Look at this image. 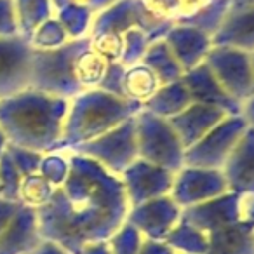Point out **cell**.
<instances>
[{
    "mask_svg": "<svg viewBox=\"0 0 254 254\" xmlns=\"http://www.w3.org/2000/svg\"><path fill=\"white\" fill-rule=\"evenodd\" d=\"M134 117L110 129L105 134L98 136L91 141L80 143L66 152L87 157V159L98 162L101 167H105L108 173L120 176L136 159H139Z\"/></svg>",
    "mask_w": 254,
    "mask_h": 254,
    "instance_id": "cell-7",
    "label": "cell"
},
{
    "mask_svg": "<svg viewBox=\"0 0 254 254\" xmlns=\"http://www.w3.org/2000/svg\"><path fill=\"white\" fill-rule=\"evenodd\" d=\"M160 80L157 75L150 70L146 64L136 63L132 66L126 68V77H124V92L127 99L138 101L145 105L155 91L160 87Z\"/></svg>",
    "mask_w": 254,
    "mask_h": 254,
    "instance_id": "cell-24",
    "label": "cell"
},
{
    "mask_svg": "<svg viewBox=\"0 0 254 254\" xmlns=\"http://www.w3.org/2000/svg\"><path fill=\"white\" fill-rule=\"evenodd\" d=\"M139 254H176L173 247L167 246L164 240H152V239H143L141 249Z\"/></svg>",
    "mask_w": 254,
    "mask_h": 254,
    "instance_id": "cell-42",
    "label": "cell"
},
{
    "mask_svg": "<svg viewBox=\"0 0 254 254\" xmlns=\"http://www.w3.org/2000/svg\"><path fill=\"white\" fill-rule=\"evenodd\" d=\"M39 173L53 185L54 188L61 187L70 173V155L64 150L44 153Z\"/></svg>",
    "mask_w": 254,
    "mask_h": 254,
    "instance_id": "cell-31",
    "label": "cell"
},
{
    "mask_svg": "<svg viewBox=\"0 0 254 254\" xmlns=\"http://www.w3.org/2000/svg\"><path fill=\"white\" fill-rule=\"evenodd\" d=\"M141 110L143 103L119 98L101 89H85L70 99L63 134L54 152L91 141L138 115Z\"/></svg>",
    "mask_w": 254,
    "mask_h": 254,
    "instance_id": "cell-3",
    "label": "cell"
},
{
    "mask_svg": "<svg viewBox=\"0 0 254 254\" xmlns=\"http://www.w3.org/2000/svg\"><path fill=\"white\" fill-rule=\"evenodd\" d=\"M226 191L230 190L221 171L183 166L178 173H174L169 195L181 209H185L216 198Z\"/></svg>",
    "mask_w": 254,
    "mask_h": 254,
    "instance_id": "cell-10",
    "label": "cell"
},
{
    "mask_svg": "<svg viewBox=\"0 0 254 254\" xmlns=\"http://www.w3.org/2000/svg\"><path fill=\"white\" fill-rule=\"evenodd\" d=\"M138 157L150 164L178 173L185 166V148L167 119L141 110L134 117Z\"/></svg>",
    "mask_w": 254,
    "mask_h": 254,
    "instance_id": "cell-6",
    "label": "cell"
},
{
    "mask_svg": "<svg viewBox=\"0 0 254 254\" xmlns=\"http://www.w3.org/2000/svg\"><path fill=\"white\" fill-rule=\"evenodd\" d=\"M247 127L249 124L244 115H226L195 145L185 150V166L221 171Z\"/></svg>",
    "mask_w": 254,
    "mask_h": 254,
    "instance_id": "cell-8",
    "label": "cell"
},
{
    "mask_svg": "<svg viewBox=\"0 0 254 254\" xmlns=\"http://www.w3.org/2000/svg\"><path fill=\"white\" fill-rule=\"evenodd\" d=\"M32 44L23 35L0 37V99L30 87Z\"/></svg>",
    "mask_w": 254,
    "mask_h": 254,
    "instance_id": "cell-11",
    "label": "cell"
},
{
    "mask_svg": "<svg viewBox=\"0 0 254 254\" xmlns=\"http://www.w3.org/2000/svg\"><path fill=\"white\" fill-rule=\"evenodd\" d=\"M30 254H70V253H68L64 247H61L58 242L42 239L39 244H37V247Z\"/></svg>",
    "mask_w": 254,
    "mask_h": 254,
    "instance_id": "cell-43",
    "label": "cell"
},
{
    "mask_svg": "<svg viewBox=\"0 0 254 254\" xmlns=\"http://www.w3.org/2000/svg\"><path fill=\"white\" fill-rule=\"evenodd\" d=\"M204 63L211 68L226 92L242 106L254 96V75L249 53L212 46Z\"/></svg>",
    "mask_w": 254,
    "mask_h": 254,
    "instance_id": "cell-9",
    "label": "cell"
},
{
    "mask_svg": "<svg viewBox=\"0 0 254 254\" xmlns=\"http://www.w3.org/2000/svg\"><path fill=\"white\" fill-rule=\"evenodd\" d=\"M176 254H207L209 235L180 218L173 230L164 239Z\"/></svg>",
    "mask_w": 254,
    "mask_h": 254,
    "instance_id": "cell-25",
    "label": "cell"
},
{
    "mask_svg": "<svg viewBox=\"0 0 254 254\" xmlns=\"http://www.w3.org/2000/svg\"><path fill=\"white\" fill-rule=\"evenodd\" d=\"M228 190L239 195L254 193V129L247 127L221 169Z\"/></svg>",
    "mask_w": 254,
    "mask_h": 254,
    "instance_id": "cell-17",
    "label": "cell"
},
{
    "mask_svg": "<svg viewBox=\"0 0 254 254\" xmlns=\"http://www.w3.org/2000/svg\"><path fill=\"white\" fill-rule=\"evenodd\" d=\"M14 0H0V37L18 35Z\"/></svg>",
    "mask_w": 254,
    "mask_h": 254,
    "instance_id": "cell-39",
    "label": "cell"
},
{
    "mask_svg": "<svg viewBox=\"0 0 254 254\" xmlns=\"http://www.w3.org/2000/svg\"><path fill=\"white\" fill-rule=\"evenodd\" d=\"M80 254H110L108 240H99V242L85 244Z\"/></svg>",
    "mask_w": 254,
    "mask_h": 254,
    "instance_id": "cell-44",
    "label": "cell"
},
{
    "mask_svg": "<svg viewBox=\"0 0 254 254\" xmlns=\"http://www.w3.org/2000/svg\"><path fill=\"white\" fill-rule=\"evenodd\" d=\"M249 56H251V66H253V75H254V51L249 53Z\"/></svg>",
    "mask_w": 254,
    "mask_h": 254,
    "instance_id": "cell-50",
    "label": "cell"
},
{
    "mask_svg": "<svg viewBox=\"0 0 254 254\" xmlns=\"http://www.w3.org/2000/svg\"><path fill=\"white\" fill-rule=\"evenodd\" d=\"M54 191V187L42 176L40 173L30 174L25 176L21 181V188H19V202L25 205H30L33 209L42 207L47 204Z\"/></svg>",
    "mask_w": 254,
    "mask_h": 254,
    "instance_id": "cell-30",
    "label": "cell"
},
{
    "mask_svg": "<svg viewBox=\"0 0 254 254\" xmlns=\"http://www.w3.org/2000/svg\"><path fill=\"white\" fill-rule=\"evenodd\" d=\"M91 47V37L68 40L54 49H33L30 87L58 98L71 99L82 92L75 78V61Z\"/></svg>",
    "mask_w": 254,
    "mask_h": 254,
    "instance_id": "cell-4",
    "label": "cell"
},
{
    "mask_svg": "<svg viewBox=\"0 0 254 254\" xmlns=\"http://www.w3.org/2000/svg\"><path fill=\"white\" fill-rule=\"evenodd\" d=\"M19 207H21V202L7 200V198L0 197V235L7 228V225L14 218V214L18 212Z\"/></svg>",
    "mask_w": 254,
    "mask_h": 254,
    "instance_id": "cell-40",
    "label": "cell"
},
{
    "mask_svg": "<svg viewBox=\"0 0 254 254\" xmlns=\"http://www.w3.org/2000/svg\"><path fill=\"white\" fill-rule=\"evenodd\" d=\"M145 237L131 223L124 221L120 228L108 239L110 254H139Z\"/></svg>",
    "mask_w": 254,
    "mask_h": 254,
    "instance_id": "cell-34",
    "label": "cell"
},
{
    "mask_svg": "<svg viewBox=\"0 0 254 254\" xmlns=\"http://www.w3.org/2000/svg\"><path fill=\"white\" fill-rule=\"evenodd\" d=\"M181 80L187 87L191 103L214 106L228 115H242L244 106L226 92V89L219 84L205 63L191 68L190 71H185Z\"/></svg>",
    "mask_w": 254,
    "mask_h": 254,
    "instance_id": "cell-14",
    "label": "cell"
},
{
    "mask_svg": "<svg viewBox=\"0 0 254 254\" xmlns=\"http://www.w3.org/2000/svg\"><path fill=\"white\" fill-rule=\"evenodd\" d=\"M242 115H244V119L247 120V124L254 129V96L249 99V101L244 103Z\"/></svg>",
    "mask_w": 254,
    "mask_h": 254,
    "instance_id": "cell-46",
    "label": "cell"
},
{
    "mask_svg": "<svg viewBox=\"0 0 254 254\" xmlns=\"http://www.w3.org/2000/svg\"><path fill=\"white\" fill-rule=\"evenodd\" d=\"M70 99L28 87L0 99V129L19 148L54 152L63 134Z\"/></svg>",
    "mask_w": 254,
    "mask_h": 254,
    "instance_id": "cell-2",
    "label": "cell"
},
{
    "mask_svg": "<svg viewBox=\"0 0 254 254\" xmlns=\"http://www.w3.org/2000/svg\"><path fill=\"white\" fill-rule=\"evenodd\" d=\"M228 113L214 106L202 105V103H190L185 110H181L178 115L171 117L169 124L173 126L174 132L180 138L183 148H190L191 145L198 141L202 136H205L218 122H221Z\"/></svg>",
    "mask_w": 254,
    "mask_h": 254,
    "instance_id": "cell-18",
    "label": "cell"
},
{
    "mask_svg": "<svg viewBox=\"0 0 254 254\" xmlns=\"http://www.w3.org/2000/svg\"><path fill=\"white\" fill-rule=\"evenodd\" d=\"M150 44H152V40L143 30H127L126 33H122V54H120L119 61L124 66H132L136 63H141Z\"/></svg>",
    "mask_w": 254,
    "mask_h": 254,
    "instance_id": "cell-32",
    "label": "cell"
},
{
    "mask_svg": "<svg viewBox=\"0 0 254 254\" xmlns=\"http://www.w3.org/2000/svg\"><path fill=\"white\" fill-rule=\"evenodd\" d=\"M239 212H240V219L246 221L251 226V230L254 232V193L240 195Z\"/></svg>",
    "mask_w": 254,
    "mask_h": 254,
    "instance_id": "cell-41",
    "label": "cell"
},
{
    "mask_svg": "<svg viewBox=\"0 0 254 254\" xmlns=\"http://www.w3.org/2000/svg\"><path fill=\"white\" fill-rule=\"evenodd\" d=\"M126 68L127 66H124L120 61H110L108 66H106L105 75H103V78L99 80L96 89H101V91L110 92L113 96H119V98H126V92H124Z\"/></svg>",
    "mask_w": 254,
    "mask_h": 254,
    "instance_id": "cell-37",
    "label": "cell"
},
{
    "mask_svg": "<svg viewBox=\"0 0 254 254\" xmlns=\"http://www.w3.org/2000/svg\"><path fill=\"white\" fill-rule=\"evenodd\" d=\"M23 176L14 166L11 155L5 150L0 157V197L7 200L19 202V188H21Z\"/></svg>",
    "mask_w": 254,
    "mask_h": 254,
    "instance_id": "cell-35",
    "label": "cell"
},
{
    "mask_svg": "<svg viewBox=\"0 0 254 254\" xmlns=\"http://www.w3.org/2000/svg\"><path fill=\"white\" fill-rule=\"evenodd\" d=\"M174 26L173 19L155 14L145 0H117L92 18L89 37L99 33H126L127 30L139 28L150 37L152 42L160 40Z\"/></svg>",
    "mask_w": 254,
    "mask_h": 254,
    "instance_id": "cell-5",
    "label": "cell"
},
{
    "mask_svg": "<svg viewBox=\"0 0 254 254\" xmlns=\"http://www.w3.org/2000/svg\"><path fill=\"white\" fill-rule=\"evenodd\" d=\"M28 40L33 49H54V47L63 46V44H66L68 40H71V39L68 37V33L64 32L61 23L53 16V18L47 19L46 23H42V25L30 35Z\"/></svg>",
    "mask_w": 254,
    "mask_h": 254,
    "instance_id": "cell-33",
    "label": "cell"
},
{
    "mask_svg": "<svg viewBox=\"0 0 254 254\" xmlns=\"http://www.w3.org/2000/svg\"><path fill=\"white\" fill-rule=\"evenodd\" d=\"M190 96L185 87L183 80H174L169 84L160 85L155 91V94L143 105V110L153 113L162 119H171V117L178 115L181 110H185L190 105Z\"/></svg>",
    "mask_w": 254,
    "mask_h": 254,
    "instance_id": "cell-22",
    "label": "cell"
},
{
    "mask_svg": "<svg viewBox=\"0 0 254 254\" xmlns=\"http://www.w3.org/2000/svg\"><path fill=\"white\" fill-rule=\"evenodd\" d=\"M119 178L124 185L129 207H134L152 198L169 195L173 188L174 173L143 159H136Z\"/></svg>",
    "mask_w": 254,
    "mask_h": 254,
    "instance_id": "cell-12",
    "label": "cell"
},
{
    "mask_svg": "<svg viewBox=\"0 0 254 254\" xmlns=\"http://www.w3.org/2000/svg\"><path fill=\"white\" fill-rule=\"evenodd\" d=\"M239 193L226 191V193L211 198V200H205L202 204L181 209V219L187 221L188 225L202 230V232L211 233L214 230L221 228V226L239 221Z\"/></svg>",
    "mask_w": 254,
    "mask_h": 254,
    "instance_id": "cell-15",
    "label": "cell"
},
{
    "mask_svg": "<svg viewBox=\"0 0 254 254\" xmlns=\"http://www.w3.org/2000/svg\"><path fill=\"white\" fill-rule=\"evenodd\" d=\"M164 40L180 63L183 73L204 63L205 56L212 49V39L207 33L200 32L193 26L178 25V23H174V26L167 32Z\"/></svg>",
    "mask_w": 254,
    "mask_h": 254,
    "instance_id": "cell-16",
    "label": "cell"
},
{
    "mask_svg": "<svg viewBox=\"0 0 254 254\" xmlns=\"http://www.w3.org/2000/svg\"><path fill=\"white\" fill-rule=\"evenodd\" d=\"M14 12L19 35L30 39L42 23L53 18L54 7L51 0H14Z\"/></svg>",
    "mask_w": 254,
    "mask_h": 254,
    "instance_id": "cell-26",
    "label": "cell"
},
{
    "mask_svg": "<svg viewBox=\"0 0 254 254\" xmlns=\"http://www.w3.org/2000/svg\"><path fill=\"white\" fill-rule=\"evenodd\" d=\"M7 152L23 178L39 173L44 153L33 152V150H28V148H19V146H12V145L7 146Z\"/></svg>",
    "mask_w": 254,
    "mask_h": 254,
    "instance_id": "cell-36",
    "label": "cell"
},
{
    "mask_svg": "<svg viewBox=\"0 0 254 254\" xmlns=\"http://www.w3.org/2000/svg\"><path fill=\"white\" fill-rule=\"evenodd\" d=\"M230 4H232V9H240L254 5V0H230Z\"/></svg>",
    "mask_w": 254,
    "mask_h": 254,
    "instance_id": "cell-48",
    "label": "cell"
},
{
    "mask_svg": "<svg viewBox=\"0 0 254 254\" xmlns=\"http://www.w3.org/2000/svg\"><path fill=\"white\" fill-rule=\"evenodd\" d=\"M115 2L117 0H85V5H87V7L96 14V12L103 11V9H106L108 5L115 4Z\"/></svg>",
    "mask_w": 254,
    "mask_h": 254,
    "instance_id": "cell-45",
    "label": "cell"
},
{
    "mask_svg": "<svg viewBox=\"0 0 254 254\" xmlns=\"http://www.w3.org/2000/svg\"><path fill=\"white\" fill-rule=\"evenodd\" d=\"M54 18L61 23L71 40L89 37L94 12L85 4H66L54 11Z\"/></svg>",
    "mask_w": 254,
    "mask_h": 254,
    "instance_id": "cell-28",
    "label": "cell"
},
{
    "mask_svg": "<svg viewBox=\"0 0 254 254\" xmlns=\"http://www.w3.org/2000/svg\"><path fill=\"white\" fill-rule=\"evenodd\" d=\"M110 61L103 58L99 53H96L92 47L85 49L75 61V78L82 91L85 89H96L99 80L103 78Z\"/></svg>",
    "mask_w": 254,
    "mask_h": 254,
    "instance_id": "cell-29",
    "label": "cell"
},
{
    "mask_svg": "<svg viewBox=\"0 0 254 254\" xmlns=\"http://www.w3.org/2000/svg\"><path fill=\"white\" fill-rule=\"evenodd\" d=\"M207 235V254H254V232L242 219L221 226Z\"/></svg>",
    "mask_w": 254,
    "mask_h": 254,
    "instance_id": "cell-21",
    "label": "cell"
},
{
    "mask_svg": "<svg viewBox=\"0 0 254 254\" xmlns=\"http://www.w3.org/2000/svg\"><path fill=\"white\" fill-rule=\"evenodd\" d=\"M7 146H9L7 138H5L4 131H2V129H0V157L4 155V152H5V150H7Z\"/></svg>",
    "mask_w": 254,
    "mask_h": 254,
    "instance_id": "cell-49",
    "label": "cell"
},
{
    "mask_svg": "<svg viewBox=\"0 0 254 254\" xmlns=\"http://www.w3.org/2000/svg\"><path fill=\"white\" fill-rule=\"evenodd\" d=\"M214 47H232L244 53L254 51V5L230 9L226 18L211 37Z\"/></svg>",
    "mask_w": 254,
    "mask_h": 254,
    "instance_id": "cell-20",
    "label": "cell"
},
{
    "mask_svg": "<svg viewBox=\"0 0 254 254\" xmlns=\"http://www.w3.org/2000/svg\"><path fill=\"white\" fill-rule=\"evenodd\" d=\"M181 218V207L171 195L152 198L129 209L126 221L141 232L145 239L164 240Z\"/></svg>",
    "mask_w": 254,
    "mask_h": 254,
    "instance_id": "cell-13",
    "label": "cell"
},
{
    "mask_svg": "<svg viewBox=\"0 0 254 254\" xmlns=\"http://www.w3.org/2000/svg\"><path fill=\"white\" fill-rule=\"evenodd\" d=\"M51 2H53L54 11L63 7V5H66V4H85V0H51Z\"/></svg>",
    "mask_w": 254,
    "mask_h": 254,
    "instance_id": "cell-47",
    "label": "cell"
},
{
    "mask_svg": "<svg viewBox=\"0 0 254 254\" xmlns=\"http://www.w3.org/2000/svg\"><path fill=\"white\" fill-rule=\"evenodd\" d=\"M40 240L37 209L21 204L0 235V254H30Z\"/></svg>",
    "mask_w": 254,
    "mask_h": 254,
    "instance_id": "cell-19",
    "label": "cell"
},
{
    "mask_svg": "<svg viewBox=\"0 0 254 254\" xmlns=\"http://www.w3.org/2000/svg\"><path fill=\"white\" fill-rule=\"evenodd\" d=\"M230 9H232L230 0H209L207 4H204L200 9L191 12L187 18L178 19L176 23L178 25L193 26V28L212 37L223 23V19L226 18V14L230 12Z\"/></svg>",
    "mask_w": 254,
    "mask_h": 254,
    "instance_id": "cell-27",
    "label": "cell"
},
{
    "mask_svg": "<svg viewBox=\"0 0 254 254\" xmlns=\"http://www.w3.org/2000/svg\"><path fill=\"white\" fill-rule=\"evenodd\" d=\"M66 153L68 178L54 188L47 204L37 209V216L42 239L58 242L70 254H80L85 244L108 240L131 207L117 174L84 155Z\"/></svg>",
    "mask_w": 254,
    "mask_h": 254,
    "instance_id": "cell-1",
    "label": "cell"
},
{
    "mask_svg": "<svg viewBox=\"0 0 254 254\" xmlns=\"http://www.w3.org/2000/svg\"><path fill=\"white\" fill-rule=\"evenodd\" d=\"M91 47L108 61H119L122 54V35L119 33H99L91 37Z\"/></svg>",
    "mask_w": 254,
    "mask_h": 254,
    "instance_id": "cell-38",
    "label": "cell"
},
{
    "mask_svg": "<svg viewBox=\"0 0 254 254\" xmlns=\"http://www.w3.org/2000/svg\"><path fill=\"white\" fill-rule=\"evenodd\" d=\"M141 63L146 64L157 75V78H159L162 85L174 80H180L183 77V70H181L180 63L173 56V53H171V49L167 47L164 39L150 44Z\"/></svg>",
    "mask_w": 254,
    "mask_h": 254,
    "instance_id": "cell-23",
    "label": "cell"
}]
</instances>
